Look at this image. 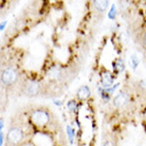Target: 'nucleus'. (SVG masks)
<instances>
[{
	"label": "nucleus",
	"mask_w": 146,
	"mask_h": 146,
	"mask_svg": "<svg viewBox=\"0 0 146 146\" xmlns=\"http://www.w3.org/2000/svg\"><path fill=\"white\" fill-rule=\"evenodd\" d=\"M31 121L37 127H44L50 122V114L46 110H35L31 115Z\"/></svg>",
	"instance_id": "nucleus-1"
},
{
	"label": "nucleus",
	"mask_w": 146,
	"mask_h": 146,
	"mask_svg": "<svg viewBox=\"0 0 146 146\" xmlns=\"http://www.w3.org/2000/svg\"><path fill=\"white\" fill-rule=\"evenodd\" d=\"M18 73L13 68H7L1 72V83L5 86H11L17 80Z\"/></svg>",
	"instance_id": "nucleus-2"
},
{
	"label": "nucleus",
	"mask_w": 146,
	"mask_h": 146,
	"mask_svg": "<svg viewBox=\"0 0 146 146\" xmlns=\"http://www.w3.org/2000/svg\"><path fill=\"white\" fill-rule=\"evenodd\" d=\"M23 131H22L20 128L18 127H13L10 129V131L7 132V141L9 144H12V145H16V144H19L20 142H22L23 140Z\"/></svg>",
	"instance_id": "nucleus-3"
},
{
	"label": "nucleus",
	"mask_w": 146,
	"mask_h": 146,
	"mask_svg": "<svg viewBox=\"0 0 146 146\" xmlns=\"http://www.w3.org/2000/svg\"><path fill=\"white\" fill-rule=\"evenodd\" d=\"M128 102H129V95L126 92H120L112 101L113 105L115 107H117V108L124 107Z\"/></svg>",
	"instance_id": "nucleus-4"
},
{
	"label": "nucleus",
	"mask_w": 146,
	"mask_h": 146,
	"mask_svg": "<svg viewBox=\"0 0 146 146\" xmlns=\"http://www.w3.org/2000/svg\"><path fill=\"white\" fill-rule=\"evenodd\" d=\"M39 84L33 80V82H30L28 83L26 86V89H25V93L29 96H34V95H37L38 92H39Z\"/></svg>",
	"instance_id": "nucleus-5"
},
{
	"label": "nucleus",
	"mask_w": 146,
	"mask_h": 146,
	"mask_svg": "<svg viewBox=\"0 0 146 146\" xmlns=\"http://www.w3.org/2000/svg\"><path fill=\"white\" fill-rule=\"evenodd\" d=\"M109 5V0H94V7L96 9V11L105 12L107 10V7Z\"/></svg>",
	"instance_id": "nucleus-6"
},
{
	"label": "nucleus",
	"mask_w": 146,
	"mask_h": 146,
	"mask_svg": "<svg viewBox=\"0 0 146 146\" xmlns=\"http://www.w3.org/2000/svg\"><path fill=\"white\" fill-rule=\"evenodd\" d=\"M49 76L53 78V80H58L59 77L62 76V71L60 69L58 68H56V67H53L51 70H50V72H49Z\"/></svg>",
	"instance_id": "nucleus-7"
},
{
	"label": "nucleus",
	"mask_w": 146,
	"mask_h": 146,
	"mask_svg": "<svg viewBox=\"0 0 146 146\" xmlns=\"http://www.w3.org/2000/svg\"><path fill=\"white\" fill-rule=\"evenodd\" d=\"M90 95V89L86 86H83L80 87V89L78 90V96L80 99H87L88 96Z\"/></svg>",
	"instance_id": "nucleus-8"
},
{
	"label": "nucleus",
	"mask_w": 146,
	"mask_h": 146,
	"mask_svg": "<svg viewBox=\"0 0 146 146\" xmlns=\"http://www.w3.org/2000/svg\"><path fill=\"white\" fill-rule=\"evenodd\" d=\"M103 82H104V85H107V86H110L112 84V77L110 76L109 73H106L103 75Z\"/></svg>",
	"instance_id": "nucleus-9"
},
{
	"label": "nucleus",
	"mask_w": 146,
	"mask_h": 146,
	"mask_svg": "<svg viewBox=\"0 0 146 146\" xmlns=\"http://www.w3.org/2000/svg\"><path fill=\"white\" fill-rule=\"evenodd\" d=\"M115 68L117 69V71H119V72L123 71V70H124V62H122L121 59H119V60L115 62Z\"/></svg>",
	"instance_id": "nucleus-10"
},
{
	"label": "nucleus",
	"mask_w": 146,
	"mask_h": 146,
	"mask_svg": "<svg viewBox=\"0 0 146 146\" xmlns=\"http://www.w3.org/2000/svg\"><path fill=\"white\" fill-rule=\"evenodd\" d=\"M132 62H133V68H135V66L138 65V59H137V57H135V56H132V58H131Z\"/></svg>",
	"instance_id": "nucleus-11"
},
{
	"label": "nucleus",
	"mask_w": 146,
	"mask_h": 146,
	"mask_svg": "<svg viewBox=\"0 0 146 146\" xmlns=\"http://www.w3.org/2000/svg\"><path fill=\"white\" fill-rule=\"evenodd\" d=\"M144 44H145V46H146V33H145V35H144Z\"/></svg>",
	"instance_id": "nucleus-12"
}]
</instances>
